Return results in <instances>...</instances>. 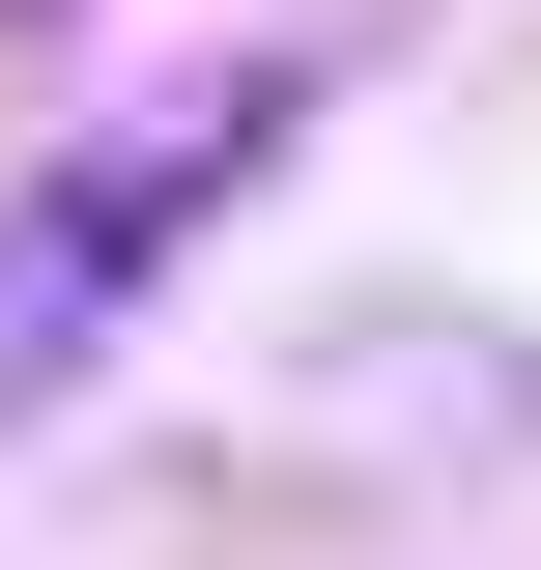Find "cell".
Listing matches in <instances>:
<instances>
[{"mask_svg":"<svg viewBox=\"0 0 541 570\" xmlns=\"http://www.w3.org/2000/svg\"><path fill=\"white\" fill-rule=\"evenodd\" d=\"M257 142H285V86H200V115L142 142V171H86V200H29V257H0V400H58V371H86V285H115V257H142L171 200H228Z\"/></svg>","mask_w":541,"mask_h":570,"instance_id":"6da1fadb","label":"cell"}]
</instances>
